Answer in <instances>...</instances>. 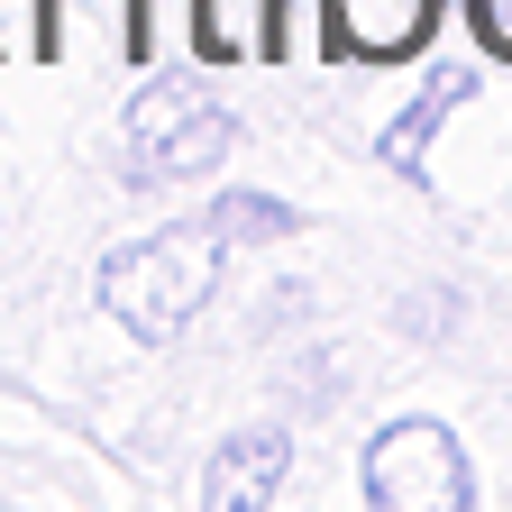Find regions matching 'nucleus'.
<instances>
[{
    "label": "nucleus",
    "instance_id": "6e6552de",
    "mask_svg": "<svg viewBox=\"0 0 512 512\" xmlns=\"http://www.w3.org/2000/svg\"><path fill=\"white\" fill-rule=\"evenodd\" d=\"M467 92H476V74H467V64H448V74H439V83H430V92H421V101H412V110L394 119V138H384V156H394V165H421V147H430V128H439L448 110H458Z\"/></svg>",
    "mask_w": 512,
    "mask_h": 512
},
{
    "label": "nucleus",
    "instance_id": "f257e3e1",
    "mask_svg": "<svg viewBox=\"0 0 512 512\" xmlns=\"http://www.w3.org/2000/svg\"><path fill=\"white\" fill-rule=\"evenodd\" d=\"M220 229L202 220V229H165V238H138V247H119L110 266H101V302H110V320L128 339H147V348H165V339H183L192 330V311L211 302V275H220Z\"/></svg>",
    "mask_w": 512,
    "mask_h": 512
},
{
    "label": "nucleus",
    "instance_id": "f03ea898",
    "mask_svg": "<svg viewBox=\"0 0 512 512\" xmlns=\"http://www.w3.org/2000/svg\"><path fill=\"white\" fill-rule=\"evenodd\" d=\"M229 156V110L202 83H147L128 110V183H192Z\"/></svg>",
    "mask_w": 512,
    "mask_h": 512
},
{
    "label": "nucleus",
    "instance_id": "20e7f679",
    "mask_svg": "<svg viewBox=\"0 0 512 512\" xmlns=\"http://www.w3.org/2000/svg\"><path fill=\"white\" fill-rule=\"evenodd\" d=\"M439 19V0H330V46L339 55H412Z\"/></svg>",
    "mask_w": 512,
    "mask_h": 512
},
{
    "label": "nucleus",
    "instance_id": "7ed1b4c3",
    "mask_svg": "<svg viewBox=\"0 0 512 512\" xmlns=\"http://www.w3.org/2000/svg\"><path fill=\"white\" fill-rule=\"evenodd\" d=\"M366 503H384V512H458V503H476L458 439L439 421H394L366 448Z\"/></svg>",
    "mask_w": 512,
    "mask_h": 512
},
{
    "label": "nucleus",
    "instance_id": "9d476101",
    "mask_svg": "<svg viewBox=\"0 0 512 512\" xmlns=\"http://www.w3.org/2000/svg\"><path fill=\"white\" fill-rule=\"evenodd\" d=\"M467 10H476V37L494 55H512V0H467Z\"/></svg>",
    "mask_w": 512,
    "mask_h": 512
},
{
    "label": "nucleus",
    "instance_id": "1a4fd4ad",
    "mask_svg": "<svg viewBox=\"0 0 512 512\" xmlns=\"http://www.w3.org/2000/svg\"><path fill=\"white\" fill-rule=\"evenodd\" d=\"M211 229L238 247V238H284L293 229V211L284 202H266V192H229V202H211Z\"/></svg>",
    "mask_w": 512,
    "mask_h": 512
},
{
    "label": "nucleus",
    "instance_id": "0eeeda50",
    "mask_svg": "<svg viewBox=\"0 0 512 512\" xmlns=\"http://www.w3.org/2000/svg\"><path fill=\"white\" fill-rule=\"evenodd\" d=\"M284 0H202V46L229 64V55H275L284 46Z\"/></svg>",
    "mask_w": 512,
    "mask_h": 512
},
{
    "label": "nucleus",
    "instance_id": "39448f33",
    "mask_svg": "<svg viewBox=\"0 0 512 512\" xmlns=\"http://www.w3.org/2000/svg\"><path fill=\"white\" fill-rule=\"evenodd\" d=\"M284 458H293V439H284L275 421H266V430H247V439H229L220 458H211V503H220V512H256V503H275Z\"/></svg>",
    "mask_w": 512,
    "mask_h": 512
},
{
    "label": "nucleus",
    "instance_id": "423d86ee",
    "mask_svg": "<svg viewBox=\"0 0 512 512\" xmlns=\"http://www.w3.org/2000/svg\"><path fill=\"white\" fill-rule=\"evenodd\" d=\"M74 28H83V37L110 28V55L138 64V55H147V0H46V55L74 46Z\"/></svg>",
    "mask_w": 512,
    "mask_h": 512
}]
</instances>
